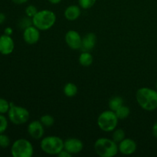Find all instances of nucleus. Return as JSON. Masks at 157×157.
<instances>
[{
	"label": "nucleus",
	"instance_id": "obj_23",
	"mask_svg": "<svg viewBox=\"0 0 157 157\" xmlns=\"http://www.w3.org/2000/svg\"><path fill=\"white\" fill-rule=\"evenodd\" d=\"M10 108V103L4 98H0V113L5 114L8 113Z\"/></svg>",
	"mask_w": 157,
	"mask_h": 157
},
{
	"label": "nucleus",
	"instance_id": "obj_26",
	"mask_svg": "<svg viewBox=\"0 0 157 157\" xmlns=\"http://www.w3.org/2000/svg\"><path fill=\"white\" fill-rule=\"evenodd\" d=\"M25 15L26 16L30 17V18H33L35 15H36L37 12H38V9L36 8V6H33V5H29L27 7L25 8Z\"/></svg>",
	"mask_w": 157,
	"mask_h": 157
},
{
	"label": "nucleus",
	"instance_id": "obj_2",
	"mask_svg": "<svg viewBox=\"0 0 157 157\" xmlns=\"http://www.w3.org/2000/svg\"><path fill=\"white\" fill-rule=\"evenodd\" d=\"M56 19L55 12L48 9H43L38 11L32 18V22L33 25L40 31H47L55 25Z\"/></svg>",
	"mask_w": 157,
	"mask_h": 157
},
{
	"label": "nucleus",
	"instance_id": "obj_8",
	"mask_svg": "<svg viewBox=\"0 0 157 157\" xmlns=\"http://www.w3.org/2000/svg\"><path fill=\"white\" fill-rule=\"evenodd\" d=\"M66 44L72 50H79L82 44V37L75 30H70L65 34L64 36Z\"/></svg>",
	"mask_w": 157,
	"mask_h": 157
},
{
	"label": "nucleus",
	"instance_id": "obj_9",
	"mask_svg": "<svg viewBox=\"0 0 157 157\" xmlns=\"http://www.w3.org/2000/svg\"><path fill=\"white\" fill-rule=\"evenodd\" d=\"M27 131L32 139L38 140L44 136V127L40 121H33L28 125Z\"/></svg>",
	"mask_w": 157,
	"mask_h": 157
},
{
	"label": "nucleus",
	"instance_id": "obj_21",
	"mask_svg": "<svg viewBox=\"0 0 157 157\" xmlns=\"http://www.w3.org/2000/svg\"><path fill=\"white\" fill-rule=\"evenodd\" d=\"M40 121L44 127H52L55 124V118L50 114H44L40 117Z\"/></svg>",
	"mask_w": 157,
	"mask_h": 157
},
{
	"label": "nucleus",
	"instance_id": "obj_22",
	"mask_svg": "<svg viewBox=\"0 0 157 157\" xmlns=\"http://www.w3.org/2000/svg\"><path fill=\"white\" fill-rule=\"evenodd\" d=\"M97 0H78L79 6L83 9H89L93 7Z\"/></svg>",
	"mask_w": 157,
	"mask_h": 157
},
{
	"label": "nucleus",
	"instance_id": "obj_33",
	"mask_svg": "<svg viewBox=\"0 0 157 157\" xmlns=\"http://www.w3.org/2000/svg\"><path fill=\"white\" fill-rule=\"evenodd\" d=\"M48 1L50 3H52V4L57 5V4H58V3L61 2L62 0H48Z\"/></svg>",
	"mask_w": 157,
	"mask_h": 157
},
{
	"label": "nucleus",
	"instance_id": "obj_24",
	"mask_svg": "<svg viewBox=\"0 0 157 157\" xmlns=\"http://www.w3.org/2000/svg\"><path fill=\"white\" fill-rule=\"evenodd\" d=\"M31 25H33V22H32V18H30V17L27 16L25 18H22L18 21V26L21 29H22L23 30Z\"/></svg>",
	"mask_w": 157,
	"mask_h": 157
},
{
	"label": "nucleus",
	"instance_id": "obj_6",
	"mask_svg": "<svg viewBox=\"0 0 157 157\" xmlns=\"http://www.w3.org/2000/svg\"><path fill=\"white\" fill-rule=\"evenodd\" d=\"M11 154L13 157H32L34 154V147L30 141L20 138L12 144Z\"/></svg>",
	"mask_w": 157,
	"mask_h": 157
},
{
	"label": "nucleus",
	"instance_id": "obj_32",
	"mask_svg": "<svg viewBox=\"0 0 157 157\" xmlns=\"http://www.w3.org/2000/svg\"><path fill=\"white\" fill-rule=\"evenodd\" d=\"M6 16L4 13H0V25L3 24L4 21H6Z\"/></svg>",
	"mask_w": 157,
	"mask_h": 157
},
{
	"label": "nucleus",
	"instance_id": "obj_14",
	"mask_svg": "<svg viewBox=\"0 0 157 157\" xmlns=\"http://www.w3.org/2000/svg\"><path fill=\"white\" fill-rule=\"evenodd\" d=\"M97 43V36L93 32L87 33L82 38V44L81 50L82 52H88L93 50Z\"/></svg>",
	"mask_w": 157,
	"mask_h": 157
},
{
	"label": "nucleus",
	"instance_id": "obj_31",
	"mask_svg": "<svg viewBox=\"0 0 157 157\" xmlns=\"http://www.w3.org/2000/svg\"><path fill=\"white\" fill-rule=\"evenodd\" d=\"M152 132H153V136L157 139V122L155 123L154 125H153V129H152Z\"/></svg>",
	"mask_w": 157,
	"mask_h": 157
},
{
	"label": "nucleus",
	"instance_id": "obj_20",
	"mask_svg": "<svg viewBox=\"0 0 157 157\" xmlns=\"http://www.w3.org/2000/svg\"><path fill=\"white\" fill-rule=\"evenodd\" d=\"M126 138V133L124 132V130L122 129H115L113 131L112 133V139L113 141L117 143V144H119L120 142L124 140Z\"/></svg>",
	"mask_w": 157,
	"mask_h": 157
},
{
	"label": "nucleus",
	"instance_id": "obj_27",
	"mask_svg": "<svg viewBox=\"0 0 157 157\" xmlns=\"http://www.w3.org/2000/svg\"><path fill=\"white\" fill-rule=\"evenodd\" d=\"M9 126L8 119L3 114L0 113V133H5Z\"/></svg>",
	"mask_w": 157,
	"mask_h": 157
},
{
	"label": "nucleus",
	"instance_id": "obj_12",
	"mask_svg": "<svg viewBox=\"0 0 157 157\" xmlns=\"http://www.w3.org/2000/svg\"><path fill=\"white\" fill-rule=\"evenodd\" d=\"M23 39L28 44H35L40 39V30L35 26L31 25L23 31Z\"/></svg>",
	"mask_w": 157,
	"mask_h": 157
},
{
	"label": "nucleus",
	"instance_id": "obj_11",
	"mask_svg": "<svg viewBox=\"0 0 157 157\" xmlns=\"http://www.w3.org/2000/svg\"><path fill=\"white\" fill-rule=\"evenodd\" d=\"M136 149H137V145L136 142L131 138H125L118 144L119 153L125 156L133 154L136 151Z\"/></svg>",
	"mask_w": 157,
	"mask_h": 157
},
{
	"label": "nucleus",
	"instance_id": "obj_34",
	"mask_svg": "<svg viewBox=\"0 0 157 157\" xmlns=\"http://www.w3.org/2000/svg\"><path fill=\"white\" fill-rule=\"evenodd\" d=\"M156 90H157V81H156Z\"/></svg>",
	"mask_w": 157,
	"mask_h": 157
},
{
	"label": "nucleus",
	"instance_id": "obj_25",
	"mask_svg": "<svg viewBox=\"0 0 157 157\" xmlns=\"http://www.w3.org/2000/svg\"><path fill=\"white\" fill-rule=\"evenodd\" d=\"M10 146V139L7 135L0 133V147L2 148H7Z\"/></svg>",
	"mask_w": 157,
	"mask_h": 157
},
{
	"label": "nucleus",
	"instance_id": "obj_1",
	"mask_svg": "<svg viewBox=\"0 0 157 157\" xmlns=\"http://www.w3.org/2000/svg\"><path fill=\"white\" fill-rule=\"evenodd\" d=\"M136 100L140 107L147 111L157 109V90L150 87H141L136 93Z\"/></svg>",
	"mask_w": 157,
	"mask_h": 157
},
{
	"label": "nucleus",
	"instance_id": "obj_16",
	"mask_svg": "<svg viewBox=\"0 0 157 157\" xmlns=\"http://www.w3.org/2000/svg\"><path fill=\"white\" fill-rule=\"evenodd\" d=\"M78 91V89L77 85L71 82L67 83V84L64 85V88H63L64 94L65 95L67 98H74V97L77 95Z\"/></svg>",
	"mask_w": 157,
	"mask_h": 157
},
{
	"label": "nucleus",
	"instance_id": "obj_28",
	"mask_svg": "<svg viewBox=\"0 0 157 157\" xmlns=\"http://www.w3.org/2000/svg\"><path fill=\"white\" fill-rule=\"evenodd\" d=\"M71 156L72 155L70 153H68L67 150H64V149L61 152V153H59V154L58 155V156H59V157H71Z\"/></svg>",
	"mask_w": 157,
	"mask_h": 157
},
{
	"label": "nucleus",
	"instance_id": "obj_19",
	"mask_svg": "<svg viewBox=\"0 0 157 157\" xmlns=\"http://www.w3.org/2000/svg\"><path fill=\"white\" fill-rule=\"evenodd\" d=\"M117 117H118L119 120H124L126 118H127L129 117L130 113V110L127 106L126 105H122L121 107L117 109V110L115 111Z\"/></svg>",
	"mask_w": 157,
	"mask_h": 157
},
{
	"label": "nucleus",
	"instance_id": "obj_15",
	"mask_svg": "<svg viewBox=\"0 0 157 157\" xmlns=\"http://www.w3.org/2000/svg\"><path fill=\"white\" fill-rule=\"evenodd\" d=\"M81 8L79 6L71 5L65 9L64 12V18L68 21H75L80 17L81 14Z\"/></svg>",
	"mask_w": 157,
	"mask_h": 157
},
{
	"label": "nucleus",
	"instance_id": "obj_3",
	"mask_svg": "<svg viewBox=\"0 0 157 157\" xmlns=\"http://www.w3.org/2000/svg\"><path fill=\"white\" fill-rule=\"evenodd\" d=\"M94 150L101 157H113L119 153L118 144L107 137H101L95 141Z\"/></svg>",
	"mask_w": 157,
	"mask_h": 157
},
{
	"label": "nucleus",
	"instance_id": "obj_7",
	"mask_svg": "<svg viewBox=\"0 0 157 157\" xmlns=\"http://www.w3.org/2000/svg\"><path fill=\"white\" fill-rule=\"evenodd\" d=\"M8 117L11 122L15 125L26 124L30 118V113L25 107L17 106L10 103V108L8 112Z\"/></svg>",
	"mask_w": 157,
	"mask_h": 157
},
{
	"label": "nucleus",
	"instance_id": "obj_17",
	"mask_svg": "<svg viewBox=\"0 0 157 157\" xmlns=\"http://www.w3.org/2000/svg\"><path fill=\"white\" fill-rule=\"evenodd\" d=\"M78 61H79L81 65H82L83 67H89L93 63L94 58L90 52H82V53L80 55Z\"/></svg>",
	"mask_w": 157,
	"mask_h": 157
},
{
	"label": "nucleus",
	"instance_id": "obj_13",
	"mask_svg": "<svg viewBox=\"0 0 157 157\" xmlns=\"http://www.w3.org/2000/svg\"><path fill=\"white\" fill-rule=\"evenodd\" d=\"M15 49V42L10 35L6 34L0 36V54L2 55H9L13 52Z\"/></svg>",
	"mask_w": 157,
	"mask_h": 157
},
{
	"label": "nucleus",
	"instance_id": "obj_5",
	"mask_svg": "<svg viewBox=\"0 0 157 157\" xmlns=\"http://www.w3.org/2000/svg\"><path fill=\"white\" fill-rule=\"evenodd\" d=\"M119 119L114 111L111 110H104L98 117V126L102 131L109 133L113 132L117 128Z\"/></svg>",
	"mask_w": 157,
	"mask_h": 157
},
{
	"label": "nucleus",
	"instance_id": "obj_18",
	"mask_svg": "<svg viewBox=\"0 0 157 157\" xmlns=\"http://www.w3.org/2000/svg\"><path fill=\"white\" fill-rule=\"evenodd\" d=\"M122 105H124V99L119 96L113 97L112 98H110L108 102V106L110 110H113L114 112Z\"/></svg>",
	"mask_w": 157,
	"mask_h": 157
},
{
	"label": "nucleus",
	"instance_id": "obj_10",
	"mask_svg": "<svg viewBox=\"0 0 157 157\" xmlns=\"http://www.w3.org/2000/svg\"><path fill=\"white\" fill-rule=\"evenodd\" d=\"M64 149L71 155L81 153L84 149V144L78 138H68L64 142Z\"/></svg>",
	"mask_w": 157,
	"mask_h": 157
},
{
	"label": "nucleus",
	"instance_id": "obj_4",
	"mask_svg": "<svg viewBox=\"0 0 157 157\" xmlns=\"http://www.w3.org/2000/svg\"><path fill=\"white\" fill-rule=\"evenodd\" d=\"M64 141L59 136H45L41 139L40 147L46 154L58 156L64 150Z\"/></svg>",
	"mask_w": 157,
	"mask_h": 157
},
{
	"label": "nucleus",
	"instance_id": "obj_30",
	"mask_svg": "<svg viewBox=\"0 0 157 157\" xmlns=\"http://www.w3.org/2000/svg\"><path fill=\"white\" fill-rule=\"evenodd\" d=\"M29 0H12V2L13 3H15V4L16 5H22V4H25V3L28 2Z\"/></svg>",
	"mask_w": 157,
	"mask_h": 157
},
{
	"label": "nucleus",
	"instance_id": "obj_29",
	"mask_svg": "<svg viewBox=\"0 0 157 157\" xmlns=\"http://www.w3.org/2000/svg\"><path fill=\"white\" fill-rule=\"evenodd\" d=\"M12 33H13V30H12V29L11 27H7L6 28V29H5L4 31V34H6V35H12Z\"/></svg>",
	"mask_w": 157,
	"mask_h": 157
}]
</instances>
